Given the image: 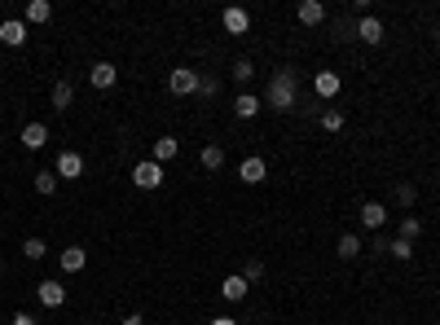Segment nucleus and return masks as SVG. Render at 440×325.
<instances>
[{
	"label": "nucleus",
	"mask_w": 440,
	"mask_h": 325,
	"mask_svg": "<svg viewBox=\"0 0 440 325\" xmlns=\"http://www.w3.org/2000/svg\"><path fill=\"white\" fill-rule=\"evenodd\" d=\"M265 102H269L273 110H291V106H295V71H291V67L273 71V79H269V92H265Z\"/></svg>",
	"instance_id": "obj_1"
},
{
	"label": "nucleus",
	"mask_w": 440,
	"mask_h": 325,
	"mask_svg": "<svg viewBox=\"0 0 440 325\" xmlns=\"http://www.w3.org/2000/svg\"><path fill=\"white\" fill-rule=\"evenodd\" d=\"M133 185H137V189H159V185H163V167H159L154 158L137 162V167H133Z\"/></svg>",
	"instance_id": "obj_2"
},
{
	"label": "nucleus",
	"mask_w": 440,
	"mask_h": 325,
	"mask_svg": "<svg viewBox=\"0 0 440 325\" xmlns=\"http://www.w3.org/2000/svg\"><path fill=\"white\" fill-rule=\"evenodd\" d=\"M168 88H172L176 97H189V92H199V71H189V67H176V71L168 75Z\"/></svg>",
	"instance_id": "obj_3"
},
{
	"label": "nucleus",
	"mask_w": 440,
	"mask_h": 325,
	"mask_svg": "<svg viewBox=\"0 0 440 325\" xmlns=\"http://www.w3.org/2000/svg\"><path fill=\"white\" fill-rule=\"evenodd\" d=\"M84 176V158H79V150H62L58 154V181H79Z\"/></svg>",
	"instance_id": "obj_4"
},
{
	"label": "nucleus",
	"mask_w": 440,
	"mask_h": 325,
	"mask_svg": "<svg viewBox=\"0 0 440 325\" xmlns=\"http://www.w3.org/2000/svg\"><path fill=\"white\" fill-rule=\"evenodd\" d=\"M247 290H251V282L242 277V272H234V277H225V282H220V299L242 303V299H247Z\"/></svg>",
	"instance_id": "obj_5"
},
{
	"label": "nucleus",
	"mask_w": 440,
	"mask_h": 325,
	"mask_svg": "<svg viewBox=\"0 0 440 325\" xmlns=\"http://www.w3.org/2000/svg\"><path fill=\"white\" fill-rule=\"evenodd\" d=\"M220 22H225V31H229V36H247V27H251L247 9H238V5L225 9V13H220Z\"/></svg>",
	"instance_id": "obj_6"
},
{
	"label": "nucleus",
	"mask_w": 440,
	"mask_h": 325,
	"mask_svg": "<svg viewBox=\"0 0 440 325\" xmlns=\"http://www.w3.org/2000/svg\"><path fill=\"white\" fill-rule=\"evenodd\" d=\"M0 44H9V48L27 44V22H18V18H5V22H0Z\"/></svg>",
	"instance_id": "obj_7"
},
{
	"label": "nucleus",
	"mask_w": 440,
	"mask_h": 325,
	"mask_svg": "<svg viewBox=\"0 0 440 325\" xmlns=\"http://www.w3.org/2000/svg\"><path fill=\"white\" fill-rule=\"evenodd\" d=\"M36 295H40L44 307H62V303H67V286H62V282H40Z\"/></svg>",
	"instance_id": "obj_8"
},
{
	"label": "nucleus",
	"mask_w": 440,
	"mask_h": 325,
	"mask_svg": "<svg viewBox=\"0 0 440 325\" xmlns=\"http://www.w3.org/2000/svg\"><path fill=\"white\" fill-rule=\"evenodd\" d=\"M313 88H317L321 102H331V97H339V88H344V84H339L335 71H317V75H313Z\"/></svg>",
	"instance_id": "obj_9"
},
{
	"label": "nucleus",
	"mask_w": 440,
	"mask_h": 325,
	"mask_svg": "<svg viewBox=\"0 0 440 325\" xmlns=\"http://www.w3.org/2000/svg\"><path fill=\"white\" fill-rule=\"evenodd\" d=\"M88 79H93V88H115L119 71H115V62H97V67L88 71Z\"/></svg>",
	"instance_id": "obj_10"
},
{
	"label": "nucleus",
	"mask_w": 440,
	"mask_h": 325,
	"mask_svg": "<svg viewBox=\"0 0 440 325\" xmlns=\"http://www.w3.org/2000/svg\"><path fill=\"white\" fill-rule=\"evenodd\" d=\"M238 176H242V181H247V185H260V181H265V176H269V167H265V158H242V167H238Z\"/></svg>",
	"instance_id": "obj_11"
},
{
	"label": "nucleus",
	"mask_w": 440,
	"mask_h": 325,
	"mask_svg": "<svg viewBox=\"0 0 440 325\" xmlns=\"http://www.w3.org/2000/svg\"><path fill=\"white\" fill-rule=\"evenodd\" d=\"M84 264H88L84 247H67V251H62V272H84Z\"/></svg>",
	"instance_id": "obj_12"
},
{
	"label": "nucleus",
	"mask_w": 440,
	"mask_h": 325,
	"mask_svg": "<svg viewBox=\"0 0 440 325\" xmlns=\"http://www.w3.org/2000/svg\"><path fill=\"white\" fill-rule=\"evenodd\" d=\"M22 145H27V150H44V145H48V127L44 123H27L22 127Z\"/></svg>",
	"instance_id": "obj_13"
},
{
	"label": "nucleus",
	"mask_w": 440,
	"mask_h": 325,
	"mask_svg": "<svg viewBox=\"0 0 440 325\" xmlns=\"http://www.w3.org/2000/svg\"><path fill=\"white\" fill-rule=\"evenodd\" d=\"M361 224H366V229H383V224H387V207L383 202H366L361 207Z\"/></svg>",
	"instance_id": "obj_14"
},
{
	"label": "nucleus",
	"mask_w": 440,
	"mask_h": 325,
	"mask_svg": "<svg viewBox=\"0 0 440 325\" xmlns=\"http://www.w3.org/2000/svg\"><path fill=\"white\" fill-rule=\"evenodd\" d=\"M300 22H304V27L326 22V5H321V0H304V5H300Z\"/></svg>",
	"instance_id": "obj_15"
},
{
	"label": "nucleus",
	"mask_w": 440,
	"mask_h": 325,
	"mask_svg": "<svg viewBox=\"0 0 440 325\" xmlns=\"http://www.w3.org/2000/svg\"><path fill=\"white\" fill-rule=\"evenodd\" d=\"M176 154H181V141H176V137H159V141H154V162H159V167H163L168 158H176Z\"/></svg>",
	"instance_id": "obj_16"
},
{
	"label": "nucleus",
	"mask_w": 440,
	"mask_h": 325,
	"mask_svg": "<svg viewBox=\"0 0 440 325\" xmlns=\"http://www.w3.org/2000/svg\"><path fill=\"white\" fill-rule=\"evenodd\" d=\"M356 36H361V44H379L383 40V22L379 18H361L356 22Z\"/></svg>",
	"instance_id": "obj_17"
},
{
	"label": "nucleus",
	"mask_w": 440,
	"mask_h": 325,
	"mask_svg": "<svg viewBox=\"0 0 440 325\" xmlns=\"http://www.w3.org/2000/svg\"><path fill=\"white\" fill-rule=\"evenodd\" d=\"M199 162L207 172H216V167H225V150L220 145H203V154H199Z\"/></svg>",
	"instance_id": "obj_18"
},
{
	"label": "nucleus",
	"mask_w": 440,
	"mask_h": 325,
	"mask_svg": "<svg viewBox=\"0 0 440 325\" xmlns=\"http://www.w3.org/2000/svg\"><path fill=\"white\" fill-rule=\"evenodd\" d=\"M335 251L344 255V259H356V255H361V237H356V233H344V237L335 242Z\"/></svg>",
	"instance_id": "obj_19"
},
{
	"label": "nucleus",
	"mask_w": 440,
	"mask_h": 325,
	"mask_svg": "<svg viewBox=\"0 0 440 325\" xmlns=\"http://www.w3.org/2000/svg\"><path fill=\"white\" fill-rule=\"evenodd\" d=\"M53 18V5H48V0H31L27 5V22H48Z\"/></svg>",
	"instance_id": "obj_20"
},
{
	"label": "nucleus",
	"mask_w": 440,
	"mask_h": 325,
	"mask_svg": "<svg viewBox=\"0 0 440 325\" xmlns=\"http://www.w3.org/2000/svg\"><path fill=\"white\" fill-rule=\"evenodd\" d=\"M255 110H260V102H255L251 92H242L238 102H234V115H238V119H255Z\"/></svg>",
	"instance_id": "obj_21"
},
{
	"label": "nucleus",
	"mask_w": 440,
	"mask_h": 325,
	"mask_svg": "<svg viewBox=\"0 0 440 325\" xmlns=\"http://www.w3.org/2000/svg\"><path fill=\"white\" fill-rule=\"evenodd\" d=\"M31 185H36L40 198H48V193L58 189V172H36V181H31Z\"/></svg>",
	"instance_id": "obj_22"
},
{
	"label": "nucleus",
	"mask_w": 440,
	"mask_h": 325,
	"mask_svg": "<svg viewBox=\"0 0 440 325\" xmlns=\"http://www.w3.org/2000/svg\"><path fill=\"white\" fill-rule=\"evenodd\" d=\"M251 75H255V62L251 57H238L234 62V79H238V84H251Z\"/></svg>",
	"instance_id": "obj_23"
},
{
	"label": "nucleus",
	"mask_w": 440,
	"mask_h": 325,
	"mask_svg": "<svg viewBox=\"0 0 440 325\" xmlns=\"http://www.w3.org/2000/svg\"><path fill=\"white\" fill-rule=\"evenodd\" d=\"M71 102H75V88H71V84H58V88H53V106H58V110H71Z\"/></svg>",
	"instance_id": "obj_24"
},
{
	"label": "nucleus",
	"mask_w": 440,
	"mask_h": 325,
	"mask_svg": "<svg viewBox=\"0 0 440 325\" xmlns=\"http://www.w3.org/2000/svg\"><path fill=\"white\" fill-rule=\"evenodd\" d=\"M418 233H422V220H418V216H405V220H401V242H414Z\"/></svg>",
	"instance_id": "obj_25"
},
{
	"label": "nucleus",
	"mask_w": 440,
	"mask_h": 325,
	"mask_svg": "<svg viewBox=\"0 0 440 325\" xmlns=\"http://www.w3.org/2000/svg\"><path fill=\"white\" fill-rule=\"evenodd\" d=\"M387 255H396V259H414V242L392 237V242H387Z\"/></svg>",
	"instance_id": "obj_26"
},
{
	"label": "nucleus",
	"mask_w": 440,
	"mask_h": 325,
	"mask_svg": "<svg viewBox=\"0 0 440 325\" xmlns=\"http://www.w3.org/2000/svg\"><path fill=\"white\" fill-rule=\"evenodd\" d=\"M44 251H48L44 237H27V242H22V255H27V259H44Z\"/></svg>",
	"instance_id": "obj_27"
},
{
	"label": "nucleus",
	"mask_w": 440,
	"mask_h": 325,
	"mask_svg": "<svg viewBox=\"0 0 440 325\" xmlns=\"http://www.w3.org/2000/svg\"><path fill=\"white\" fill-rule=\"evenodd\" d=\"M321 127H326V132H339V127H344V110H326V115H321Z\"/></svg>",
	"instance_id": "obj_28"
},
{
	"label": "nucleus",
	"mask_w": 440,
	"mask_h": 325,
	"mask_svg": "<svg viewBox=\"0 0 440 325\" xmlns=\"http://www.w3.org/2000/svg\"><path fill=\"white\" fill-rule=\"evenodd\" d=\"M242 277H247V282H260V277H265V264H260V259H247V268H242Z\"/></svg>",
	"instance_id": "obj_29"
},
{
	"label": "nucleus",
	"mask_w": 440,
	"mask_h": 325,
	"mask_svg": "<svg viewBox=\"0 0 440 325\" xmlns=\"http://www.w3.org/2000/svg\"><path fill=\"white\" fill-rule=\"evenodd\" d=\"M414 198H418L414 185H396V202H401V207H414Z\"/></svg>",
	"instance_id": "obj_30"
},
{
	"label": "nucleus",
	"mask_w": 440,
	"mask_h": 325,
	"mask_svg": "<svg viewBox=\"0 0 440 325\" xmlns=\"http://www.w3.org/2000/svg\"><path fill=\"white\" fill-rule=\"evenodd\" d=\"M199 92H203V97H216V92H220V84H216L211 75H199Z\"/></svg>",
	"instance_id": "obj_31"
},
{
	"label": "nucleus",
	"mask_w": 440,
	"mask_h": 325,
	"mask_svg": "<svg viewBox=\"0 0 440 325\" xmlns=\"http://www.w3.org/2000/svg\"><path fill=\"white\" fill-rule=\"evenodd\" d=\"M13 325H36V317H27V312H13Z\"/></svg>",
	"instance_id": "obj_32"
},
{
	"label": "nucleus",
	"mask_w": 440,
	"mask_h": 325,
	"mask_svg": "<svg viewBox=\"0 0 440 325\" xmlns=\"http://www.w3.org/2000/svg\"><path fill=\"white\" fill-rule=\"evenodd\" d=\"M124 325H145V317H141V312H133V317H124Z\"/></svg>",
	"instance_id": "obj_33"
},
{
	"label": "nucleus",
	"mask_w": 440,
	"mask_h": 325,
	"mask_svg": "<svg viewBox=\"0 0 440 325\" xmlns=\"http://www.w3.org/2000/svg\"><path fill=\"white\" fill-rule=\"evenodd\" d=\"M211 325H238L234 317H216V321H211Z\"/></svg>",
	"instance_id": "obj_34"
},
{
	"label": "nucleus",
	"mask_w": 440,
	"mask_h": 325,
	"mask_svg": "<svg viewBox=\"0 0 440 325\" xmlns=\"http://www.w3.org/2000/svg\"><path fill=\"white\" fill-rule=\"evenodd\" d=\"M436 44H440V27H436Z\"/></svg>",
	"instance_id": "obj_35"
}]
</instances>
